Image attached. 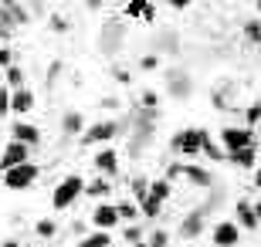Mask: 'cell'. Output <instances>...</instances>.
Returning <instances> with one entry per match:
<instances>
[{"mask_svg": "<svg viewBox=\"0 0 261 247\" xmlns=\"http://www.w3.org/2000/svg\"><path fill=\"white\" fill-rule=\"evenodd\" d=\"M0 65H4V68L10 65V48H0Z\"/></svg>", "mask_w": 261, "mask_h": 247, "instance_id": "cell-36", "label": "cell"}, {"mask_svg": "<svg viewBox=\"0 0 261 247\" xmlns=\"http://www.w3.org/2000/svg\"><path fill=\"white\" fill-rule=\"evenodd\" d=\"M184 176L190 183H197V186H211V173L200 170V166H194V162H187V166H184Z\"/></svg>", "mask_w": 261, "mask_h": 247, "instance_id": "cell-16", "label": "cell"}, {"mask_svg": "<svg viewBox=\"0 0 261 247\" xmlns=\"http://www.w3.org/2000/svg\"><path fill=\"white\" fill-rule=\"evenodd\" d=\"M203 156H211V159H227V152H224L221 149V146H214V139H211V135H207V139H203Z\"/></svg>", "mask_w": 261, "mask_h": 247, "instance_id": "cell-22", "label": "cell"}, {"mask_svg": "<svg viewBox=\"0 0 261 247\" xmlns=\"http://www.w3.org/2000/svg\"><path fill=\"white\" fill-rule=\"evenodd\" d=\"M160 207H163V200H156V197L139 200V213H143V217H160Z\"/></svg>", "mask_w": 261, "mask_h": 247, "instance_id": "cell-21", "label": "cell"}, {"mask_svg": "<svg viewBox=\"0 0 261 247\" xmlns=\"http://www.w3.org/2000/svg\"><path fill=\"white\" fill-rule=\"evenodd\" d=\"M149 197H156V200H166V197H170V180H156L153 186H149Z\"/></svg>", "mask_w": 261, "mask_h": 247, "instance_id": "cell-24", "label": "cell"}, {"mask_svg": "<svg viewBox=\"0 0 261 247\" xmlns=\"http://www.w3.org/2000/svg\"><path fill=\"white\" fill-rule=\"evenodd\" d=\"M88 244H92V247H109V244H112V240H109V230H98V234H92V237H88Z\"/></svg>", "mask_w": 261, "mask_h": 247, "instance_id": "cell-28", "label": "cell"}, {"mask_svg": "<svg viewBox=\"0 0 261 247\" xmlns=\"http://www.w3.org/2000/svg\"><path fill=\"white\" fill-rule=\"evenodd\" d=\"M166 85H170V95H173V98H187V95H190V88H194L184 71H166Z\"/></svg>", "mask_w": 261, "mask_h": 247, "instance_id": "cell-10", "label": "cell"}, {"mask_svg": "<svg viewBox=\"0 0 261 247\" xmlns=\"http://www.w3.org/2000/svg\"><path fill=\"white\" fill-rule=\"evenodd\" d=\"M224 143V152H234V149H244V146H251V129H238V125H227L221 135Z\"/></svg>", "mask_w": 261, "mask_h": 247, "instance_id": "cell-4", "label": "cell"}, {"mask_svg": "<svg viewBox=\"0 0 261 247\" xmlns=\"http://www.w3.org/2000/svg\"><path fill=\"white\" fill-rule=\"evenodd\" d=\"M170 244V237H166L163 230H153V234H149V247H166Z\"/></svg>", "mask_w": 261, "mask_h": 247, "instance_id": "cell-29", "label": "cell"}, {"mask_svg": "<svg viewBox=\"0 0 261 247\" xmlns=\"http://www.w3.org/2000/svg\"><path fill=\"white\" fill-rule=\"evenodd\" d=\"M254 186H261V166L254 170Z\"/></svg>", "mask_w": 261, "mask_h": 247, "instance_id": "cell-39", "label": "cell"}, {"mask_svg": "<svg viewBox=\"0 0 261 247\" xmlns=\"http://www.w3.org/2000/svg\"><path fill=\"white\" fill-rule=\"evenodd\" d=\"M4 78H7V85H10V88H24V68L7 65V68H4Z\"/></svg>", "mask_w": 261, "mask_h": 247, "instance_id": "cell-20", "label": "cell"}, {"mask_svg": "<svg viewBox=\"0 0 261 247\" xmlns=\"http://www.w3.org/2000/svg\"><path fill=\"white\" fill-rule=\"evenodd\" d=\"M156 65H160V58H153V54L143 58V68H156Z\"/></svg>", "mask_w": 261, "mask_h": 247, "instance_id": "cell-37", "label": "cell"}, {"mask_svg": "<svg viewBox=\"0 0 261 247\" xmlns=\"http://www.w3.org/2000/svg\"><path fill=\"white\" fill-rule=\"evenodd\" d=\"M254 213H258V220H261V200H258V203H254Z\"/></svg>", "mask_w": 261, "mask_h": 247, "instance_id": "cell-40", "label": "cell"}, {"mask_svg": "<svg viewBox=\"0 0 261 247\" xmlns=\"http://www.w3.org/2000/svg\"><path fill=\"white\" fill-rule=\"evenodd\" d=\"M116 132H119V125H116V122H98V125H92V129H85V143H88V146L109 143V139H112Z\"/></svg>", "mask_w": 261, "mask_h": 247, "instance_id": "cell-7", "label": "cell"}, {"mask_svg": "<svg viewBox=\"0 0 261 247\" xmlns=\"http://www.w3.org/2000/svg\"><path fill=\"white\" fill-rule=\"evenodd\" d=\"M28 152H31L28 143H17V139H14V143L4 149V156H0V170L7 173L10 166H20V162H28Z\"/></svg>", "mask_w": 261, "mask_h": 247, "instance_id": "cell-5", "label": "cell"}, {"mask_svg": "<svg viewBox=\"0 0 261 247\" xmlns=\"http://www.w3.org/2000/svg\"><path fill=\"white\" fill-rule=\"evenodd\" d=\"M203 139H207V132L203 129H187V132H176L173 135V152H180V156H200L203 149Z\"/></svg>", "mask_w": 261, "mask_h": 247, "instance_id": "cell-3", "label": "cell"}, {"mask_svg": "<svg viewBox=\"0 0 261 247\" xmlns=\"http://www.w3.org/2000/svg\"><path fill=\"white\" fill-rule=\"evenodd\" d=\"M4 247H17V240H7V244H4Z\"/></svg>", "mask_w": 261, "mask_h": 247, "instance_id": "cell-42", "label": "cell"}, {"mask_svg": "<svg viewBox=\"0 0 261 247\" xmlns=\"http://www.w3.org/2000/svg\"><path fill=\"white\" fill-rule=\"evenodd\" d=\"M34 180H38V166L31 159L20 162V166H10V170L4 173V186H7V190H28Z\"/></svg>", "mask_w": 261, "mask_h": 247, "instance_id": "cell-2", "label": "cell"}, {"mask_svg": "<svg viewBox=\"0 0 261 247\" xmlns=\"http://www.w3.org/2000/svg\"><path fill=\"white\" fill-rule=\"evenodd\" d=\"M133 193H136L139 200H146V197H149V186H146V180H143V176H139V180H133Z\"/></svg>", "mask_w": 261, "mask_h": 247, "instance_id": "cell-30", "label": "cell"}, {"mask_svg": "<svg viewBox=\"0 0 261 247\" xmlns=\"http://www.w3.org/2000/svg\"><path fill=\"white\" fill-rule=\"evenodd\" d=\"M28 247H34V244H28Z\"/></svg>", "mask_w": 261, "mask_h": 247, "instance_id": "cell-45", "label": "cell"}, {"mask_svg": "<svg viewBox=\"0 0 261 247\" xmlns=\"http://www.w3.org/2000/svg\"><path fill=\"white\" fill-rule=\"evenodd\" d=\"M139 234H143L139 227H129V230H126V240H129V244H136V240H139Z\"/></svg>", "mask_w": 261, "mask_h": 247, "instance_id": "cell-35", "label": "cell"}, {"mask_svg": "<svg viewBox=\"0 0 261 247\" xmlns=\"http://www.w3.org/2000/svg\"><path fill=\"white\" fill-rule=\"evenodd\" d=\"M146 7H149V0H129L126 14H129V17H143V14H146Z\"/></svg>", "mask_w": 261, "mask_h": 247, "instance_id": "cell-26", "label": "cell"}, {"mask_svg": "<svg viewBox=\"0 0 261 247\" xmlns=\"http://www.w3.org/2000/svg\"><path fill=\"white\" fill-rule=\"evenodd\" d=\"M119 210V220H136V213H139V207H133L129 200H122V203H116Z\"/></svg>", "mask_w": 261, "mask_h": 247, "instance_id": "cell-25", "label": "cell"}, {"mask_svg": "<svg viewBox=\"0 0 261 247\" xmlns=\"http://www.w3.org/2000/svg\"><path fill=\"white\" fill-rule=\"evenodd\" d=\"M92 220H95L98 230H109V227H116V224H119V210L112 207V203H98L95 213H92Z\"/></svg>", "mask_w": 261, "mask_h": 247, "instance_id": "cell-9", "label": "cell"}, {"mask_svg": "<svg viewBox=\"0 0 261 247\" xmlns=\"http://www.w3.org/2000/svg\"><path fill=\"white\" fill-rule=\"evenodd\" d=\"M238 240H241V227H238V224H217V227H214V244L234 247Z\"/></svg>", "mask_w": 261, "mask_h": 247, "instance_id": "cell-8", "label": "cell"}, {"mask_svg": "<svg viewBox=\"0 0 261 247\" xmlns=\"http://www.w3.org/2000/svg\"><path fill=\"white\" fill-rule=\"evenodd\" d=\"M4 10H7V17L14 24H28V14H24V7H20L17 0H4Z\"/></svg>", "mask_w": 261, "mask_h": 247, "instance_id": "cell-19", "label": "cell"}, {"mask_svg": "<svg viewBox=\"0 0 261 247\" xmlns=\"http://www.w3.org/2000/svg\"><path fill=\"white\" fill-rule=\"evenodd\" d=\"M170 4H173V7H180V10H184V7H190L194 0H170Z\"/></svg>", "mask_w": 261, "mask_h": 247, "instance_id": "cell-38", "label": "cell"}, {"mask_svg": "<svg viewBox=\"0 0 261 247\" xmlns=\"http://www.w3.org/2000/svg\"><path fill=\"white\" fill-rule=\"evenodd\" d=\"M4 38H7V28H4V24H0V41H4Z\"/></svg>", "mask_w": 261, "mask_h": 247, "instance_id": "cell-41", "label": "cell"}, {"mask_svg": "<svg viewBox=\"0 0 261 247\" xmlns=\"http://www.w3.org/2000/svg\"><path fill=\"white\" fill-rule=\"evenodd\" d=\"M88 193H92V197H102V193H109V180H95L92 186H88Z\"/></svg>", "mask_w": 261, "mask_h": 247, "instance_id": "cell-31", "label": "cell"}, {"mask_svg": "<svg viewBox=\"0 0 261 247\" xmlns=\"http://www.w3.org/2000/svg\"><path fill=\"white\" fill-rule=\"evenodd\" d=\"M85 129V119H82V112H68L65 115V135H78Z\"/></svg>", "mask_w": 261, "mask_h": 247, "instance_id": "cell-18", "label": "cell"}, {"mask_svg": "<svg viewBox=\"0 0 261 247\" xmlns=\"http://www.w3.org/2000/svg\"><path fill=\"white\" fill-rule=\"evenodd\" d=\"M254 7H258V10H261V0H254Z\"/></svg>", "mask_w": 261, "mask_h": 247, "instance_id": "cell-44", "label": "cell"}, {"mask_svg": "<svg viewBox=\"0 0 261 247\" xmlns=\"http://www.w3.org/2000/svg\"><path fill=\"white\" fill-rule=\"evenodd\" d=\"M261 220H258V213H254V203H248V200H241L238 203V227H244V230H254Z\"/></svg>", "mask_w": 261, "mask_h": 247, "instance_id": "cell-11", "label": "cell"}, {"mask_svg": "<svg viewBox=\"0 0 261 247\" xmlns=\"http://www.w3.org/2000/svg\"><path fill=\"white\" fill-rule=\"evenodd\" d=\"M78 247H92V244H88V240H82V244H78Z\"/></svg>", "mask_w": 261, "mask_h": 247, "instance_id": "cell-43", "label": "cell"}, {"mask_svg": "<svg viewBox=\"0 0 261 247\" xmlns=\"http://www.w3.org/2000/svg\"><path fill=\"white\" fill-rule=\"evenodd\" d=\"M82 190H85V183L78 180V176H65V180L58 183V190L51 193V207L55 210H68L78 197H82Z\"/></svg>", "mask_w": 261, "mask_h": 247, "instance_id": "cell-1", "label": "cell"}, {"mask_svg": "<svg viewBox=\"0 0 261 247\" xmlns=\"http://www.w3.org/2000/svg\"><path fill=\"white\" fill-rule=\"evenodd\" d=\"M31 108H34V92H31V88H14V92H10V112L28 115Z\"/></svg>", "mask_w": 261, "mask_h": 247, "instance_id": "cell-6", "label": "cell"}, {"mask_svg": "<svg viewBox=\"0 0 261 247\" xmlns=\"http://www.w3.org/2000/svg\"><path fill=\"white\" fill-rule=\"evenodd\" d=\"M119 38H122V28H119V24H109V28L102 31V48H106L109 54H112V51L119 48V44H116Z\"/></svg>", "mask_w": 261, "mask_h": 247, "instance_id": "cell-17", "label": "cell"}, {"mask_svg": "<svg viewBox=\"0 0 261 247\" xmlns=\"http://www.w3.org/2000/svg\"><path fill=\"white\" fill-rule=\"evenodd\" d=\"M38 234H41V237H55V234H58L55 220H38Z\"/></svg>", "mask_w": 261, "mask_h": 247, "instance_id": "cell-27", "label": "cell"}, {"mask_svg": "<svg viewBox=\"0 0 261 247\" xmlns=\"http://www.w3.org/2000/svg\"><path fill=\"white\" fill-rule=\"evenodd\" d=\"M4 112H10V92L0 85V115H4Z\"/></svg>", "mask_w": 261, "mask_h": 247, "instance_id": "cell-32", "label": "cell"}, {"mask_svg": "<svg viewBox=\"0 0 261 247\" xmlns=\"http://www.w3.org/2000/svg\"><path fill=\"white\" fill-rule=\"evenodd\" d=\"M14 139H17V143H28V146H34V143L41 139V132L34 129V125H28V122H17V125H14Z\"/></svg>", "mask_w": 261, "mask_h": 247, "instance_id": "cell-14", "label": "cell"}, {"mask_svg": "<svg viewBox=\"0 0 261 247\" xmlns=\"http://www.w3.org/2000/svg\"><path fill=\"white\" fill-rule=\"evenodd\" d=\"M95 166L102 173H106V176H116V170H119V159H116V149H102V152H95Z\"/></svg>", "mask_w": 261, "mask_h": 247, "instance_id": "cell-12", "label": "cell"}, {"mask_svg": "<svg viewBox=\"0 0 261 247\" xmlns=\"http://www.w3.org/2000/svg\"><path fill=\"white\" fill-rule=\"evenodd\" d=\"M254 156H258V149H254V146H244V149L227 152V159H231L234 166H241V170H251V166H254Z\"/></svg>", "mask_w": 261, "mask_h": 247, "instance_id": "cell-13", "label": "cell"}, {"mask_svg": "<svg viewBox=\"0 0 261 247\" xmlns=\"http://www.w3.org/2000/svg\"><path fill=\"white\" fill-rule=\"evenodd\" d=\"M248 122L261 125V105H251V108H248Z\"/></svg>", "mask_w": 261, "mask_h": 247, "instance_id": "cell-34", "label": "cell"}, {"mask_svg": "<svg viewBox=\"0 0 261 247\" xmlns=\"http://www.w3.org/2000/svg\"><path fill=\"white\" fill-rule=\"evenodd\" d=\"M244 38L251 41V44H261V20H248L244 24Z\"/></svg>", "mask_w": 261, "mask_h": 247, "instance_id": "cell-23", "label": "cell"}, {"mask_svg": "<svg viewBox=\"0 0 261 247\" xmlns=\"http://www.w3.org/2000/svg\"><path fill=\"white\" fill-rule=\"evenodd\" d=\"M143 105L146 108H156V105H160V95H156V92H143Z\"/></svg>", "mask_w": 261, "mask_h": 247, "instance_id": "cell-33", "label": "cell"}, {"mask_svg": "<svg viewBox=\"0 0 261 247\" xmlns=\"http://www.w3.org/2000/svg\"><path fill=\"white\" fill-rule=\"evenodd\" d=\"M200 230H203V210H194L184 220V237H200Z\"/></svg>", "mask_w": 261, "mask_h": 247, "instance_id": "cell-15", "label": "cell"}]
</instances>
